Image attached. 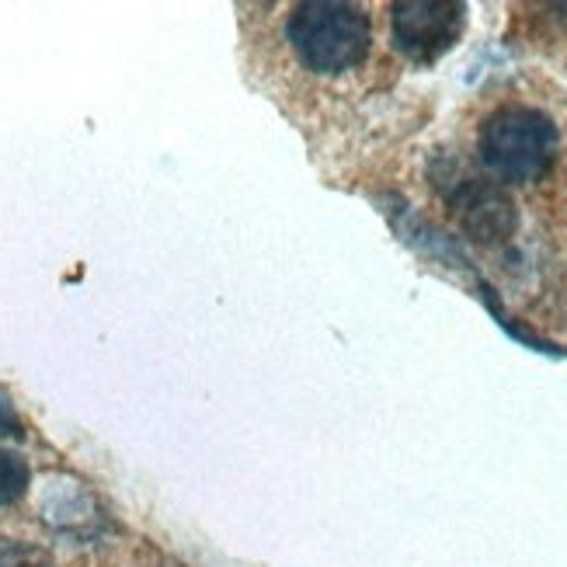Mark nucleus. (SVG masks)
<instances>
[{"mask_svg": "<svg viewBox=\"0 0 567 567\" xmlns=\"http://www.w3.org/2000/svg\"><path fill=\"white\" fill-rule=\"evenodd\" d=\"M432 178L446 199L450 213L456 216L460 230L477 244H502L519 227V209H515L512 195L477 175H466L456 164L446 171H432Z\"/></svg>", "mask_w": 567, "mask_h": 567, "instance_id": "obj_3", "label": "nucleus"}, {"mask_svg": "<svg viewBox=\"0 0 567 567\" xmlns=\"http://www.w3.org/2000/svg\"><path fill=\"white\" fill-rule=\"evenodd\" d=\"M0 439H24L21 414L4 386H0Z\"/></svg>", "mask_w": 567, "mask_h": 567, "instance_id": "obj_7", "label": "nucleus"}, {"mask_svg": "<svg viewBox=\"0 0 567 567\" xmlns=\"http://www.w3.org/2000/svg\"><path fill=\"white\" fill-rule=\"evenodd\" d=\"M286 35L296 60L313 73H344L365 60L373 24L365 8L344 0H303L289 11Z\"/></svg>", "mask_w": 567, "mask_h": 567, "instance_id": "obj_2", "label": "nucleus"}, {"mask_svg": "<svg viewBox=\"0 0 567 567\" xmlns=\"http://www.w3.org/2000/svg\"><path fill=\"white\" fill-rule=\"evenodd\" d=\"M0 567H53V557L32 544H24V539L0 536Z\"/></svg>", "mask_w": 567, "mask_h": 567, "instance_id": "obj_6", "label": "nucleus"}, {"mask_svg": "<svg viewBox=\"0 0 567 567\" xmlns=\"http://www.w3.org/2000/svg\"><path fill=\"white\" fill-rule=\"evenodd\" d=\"M463 29L466 4H460V0H401V4L390 8L393 49L417 66H429L446 56L460 42Z\"/></svg>", "mask_w": 567, "mask_h": 567, "instance_id": "obj_4", "label": "nucleus"}, {"mask_svg": "<svg viewBox=\"0 0 567 567\" xmlns=\"http://www.w3.org/2000/svg\"><path fill=\"white\" fill-rule=\"evenodd\" d=\"M560 133L547 112L533 105H502L481 122V164L508 185H533L550 171Z\"/></svg>", "mask_w": 567, "mask_h": 567, "instance_id": "obj_1", "label": "nucleus"}, {"mask_svg": "<svg viewBox=\"0 0 567 567\" xmlns=\"http://www.w3.org/2000/svg\"><path fill=\"white\" fill-rule=\"evenodd\" d=\"M29 481H32L29 463L11 450H0V508L14 505L29 491Z\"/></svg>", "mask_w": 567, "mask_h": 567, "instance_id": "obj_5", "label": "nucleus"}]
</instances>
